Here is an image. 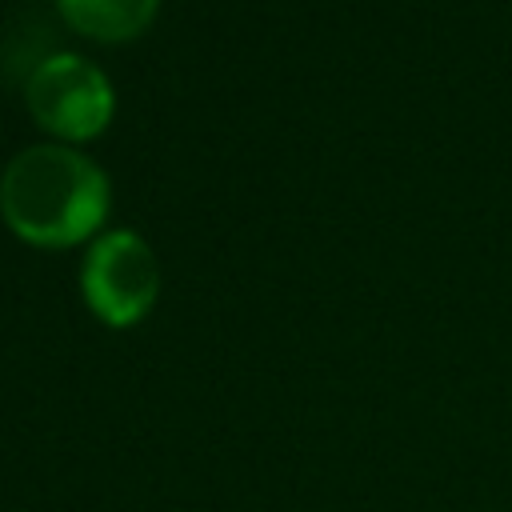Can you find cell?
Masks as SVG:
<instances>
[{"label": "cell", "mask_w": 512, "mask_h": 512, "mask_svg": "<svg viewBox=\"0 0 512 512\" xmlns=\"http://www.w3.org/2000/svg\"><path fill=\"white\" fill-rule=\"evenodd\" d=\"M80 292L92 316L108 328H132L140 324L160 292V268L144 236L116 228L104 232L80 268Z\"/></svg>", "instance_id": "cell-2"}, {"label": "cell", "mask_w": 512, "mask_h": 512, "mask_svg": "<svg viewBox=\"0 0 512 512\" xmlns=\"http://www.w3.org/2000/svg\"><path fill=\"white\" fill-rule=\"evenodd\" d=\"M24 100H28V112L36 116V124L64 140L100 136L116 112L108 76L76 52H56V56L40 60L28 76Z\"/></svg>", "instance_id": "cell-3"}, {"label": "cell", "mask_w": 512, "mask_h": 512, "mask_svg": "<svg viewBox=\"0 0 512 512\" xmlns=\"http://www.w3.org/2000/svg\"><path fill=\"white\" fill-rule=\"evenodd\" d=\"M112 204L104 168L64 144H32L0 176L4 224L36 248H72L88 240Z\"/></svg>", "instance_id": "cell-1"}, {"label": "cell", "mask_w": 512, "mask_h": 512, "mask_svg": "<svg viewBox=\"0 0 512 512\" xmlns=\"http://www.w3.org/2000/svg\"><path fill=\"white\" fill-rule=\"evenodd\" d=\"M156 4L160 0H56L60 16L76 32H84L92 40H108V44L140 36L152 24Z\"/></svg>", "instance_id": "cell-4"}]
</instances>
